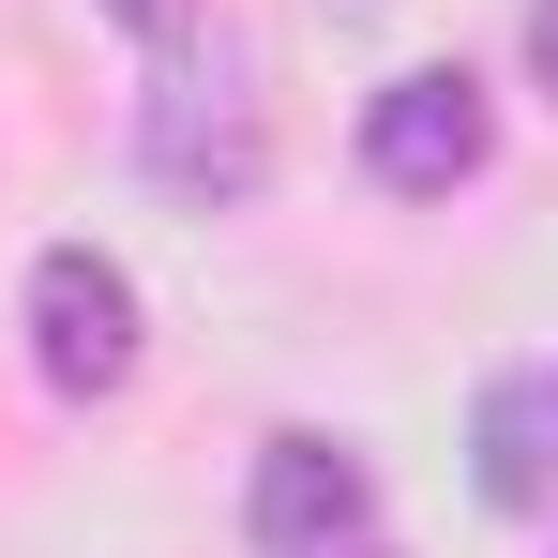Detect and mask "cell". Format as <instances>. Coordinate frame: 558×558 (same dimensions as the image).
Listing matches in <instances>:
<instances>
[{
	"label": "cell",
	"instance_id": "6",
	"mask_svg": "<svg viewBox=\"0 0 558 558\" xmlns=\"http://www.w3.org/2000/svg\"><path fill=\"white\" fill-rule=\"evenodd\" d=\"M106 15H121L136 46H167V31H182V0H106Z\"/></svg>",
	"mask_w": 558,
	"mask_h": 558
},
{
	"label": "cell",
	"instance_id": "1",
	"mask_svg": "<svg viewBox=\"0 0 558 558\" xmlns=\"http://www.w3.org/2000/svg\"><path fill=\"white\" fill-rule=\"evenodd\" d=\"M31 377H46L61 408H106V392L136 377V272H121L106 242H46V257H31Z\"/></svg>",
	"mask_w": 558,
	"mask_h": 558
},
{
	"label": "cell",
	"instance_id": "3",
	"mask_svg": "<svg viewBox=\"0 0 558 558\" xmlns=\"http://www.w3.org/2000/svg\"><path fill=\"white\" fill-rule=\"evenodd\" d=\"M483 151H498V106H483V76L468 61H423V76H392V92L363 106V167L392 196H453L483 182Z\"/></svg>",
	"mask_w": 558,
	"mask_h": 558
},
{
	"label": "cell",
	"instance_id": "5",
	"mask_svg": "<svg viewBox=\"0 0 558 558\" xmlns=\"http://www.w3.org/2000/svg\"><path fill=\"white\" fill-rule=\"evenodd\" d=\"M483 498L498 513H529L544 498V392L513 377V392H483Z\"/></svg>",
	"mask_w": 558,
	"mask_h": 558
},
{
	"label": "cell",
	"instance_id": "4",
	"mask_svg": "<svg viewBox=\"0 0 558 558\" xmlns=\"http://www.w3.org/2000/svg\"><path fill=\"white\" fill-rule=\"evenodd\" d=\"M363 513H377V468L348 453V438H272V453H257V483H242V529H257L272 558L363 544Z\"/></svg>",
	"mask_w": 558,
	"mask_h": 558
},
{
	"label": "cell",
	"instance_id": "2",
	"mask_svg": "<svg viewBox=\"0 0 558 558\" xmlns=\"http://www.w3.org/2000/svg\"><path fill=\"white\" fill-rule=\"evenodd\" d=\"M136 167H151L167 196H196V211H242L272 151H257V106L227 92V76H196V61H167V76L136 92Z\"/></svg>",
	"mask_w": 558,
	"mask_h": 558
},
{
	"label": "cell",
	"instance_id": "7",
	"mask_svg": "<svg viewBox=\"0 0 558 558\" xmlns=\"http://www.w3.org/2000/svg\"><path fill=\"white\" fill-rule=\"evenodd\" d=\"M529 76L558 92V0H529Z\"/></svg>",
	"mask_w": 558,
	"mask_h": 558
}]
</instances>
